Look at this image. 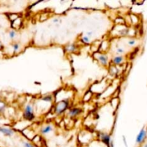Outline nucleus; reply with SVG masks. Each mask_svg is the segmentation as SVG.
Listing matches in <instances>:
<instances>
[{
    "mask_svg": "<svg viewBox=\"0 0 147 147\" xmlns=\"http://www.w3.org/2000/svg\"><path fill=\"white\" fill-rule=\"evenodd\" d=\"M81 41L83 42L84 44H89L90 43V38L87 37L86 35H84L81 38Z\"/></svg>",
    "mask_w": 147,
    "mask_h": 147,
    "instance_id": "obj_16",
    "label": "nucleus"
},
{
    "mask_svg": "<svg viewBox=\"0 0 147 147\" xmlns=\"http://www.w3.org/2000/svg\"><path fill=\"white\" fill-rule=\"evenodd\" d=\"M69 106V101L68 100H62V101H59L58 103L55 104V112L57 115H60L62 114Z\"/></svg>",
    "mask_w": 147,
    "mask_h": 147,
    "instance_id": "obj_2",
    "label": "nucleus"
},
{
    "mask_svg": "<svg viewBox=\"0 0 147 147\" xmlns=\"http://www.w3.org/2000/svg\"><path fill=\"white\" fill-rule=\"evenodd\" d=\"M146 136V130L144 128H142L140 131V132L138 133V135H137L136 138V142L138 144H141L145 139Z\"/></svg>",
    "mask_w": 147,
    "mask_h": 147,
    "instance_id": "obj_8",
    "label": "nucleus"
},
{
    "mask_svg": "<svg viewBox=\"0 0 147 147\" xmlns=\"http://www.w3.org/2000/svg\"><path fill=\"white\" fill-rule=\"evenodd\" d=\"M22 145H23V147H35V146L33 144H32V143L28 141H23Z\"/></svg>",
    "mask_w": 147,
    "mask_h": 147,
    "instance_id": "obj_15",
    "label": "nucleus"
},
{
    "mask_svg": "<svg viewBox=\"0 0 147 147\" xmlns=\"http://www.w3.org/2000/svg\"><path fill=\"white\" fill-rule=\"evenodd\" d=\"M124 52V50L122 48H118L115 50V54H117V55H121Z\"/></svg>",
    "mask_w": 147,
    "mask_h": 147,
    "instance_id": "obj_17",
    "label": "nucleus"
},
{
    "mask_svg": "<svg viewBox=\"0 0 147 147\" xmlns=\"http://www.w3.org/2000/svg\"><path fill=\"white\" fill-rule=\"evenodd\" d=\"M94 57L102 66L107 67L109 64V57L106 54L101 52H96L94 54Z\"/></svg>",
    "mask_w": 147,
    "mask_h": 147,
    "instance_id": "obj_4",
    "label": "nucleus"
},
{
    "mask_svg": "<svg viewBox=\"0 0 147 147\" xmlns=\"http://www.w3.org/2000/svg\"><path fill=\"white\" fill-rule=\"evenodd\" d=\"M12 50H13V52L15 53H17V52H19V51L21 50V45L19 43V42H15L12 45Z\"/></svg>",
    "mask_w": 147,
    "mask_h": 147,
    "instance_id": "obj_11",
    "label": "nucleus"
},
{
    "mask_svg": "<svg viewBox=\"0 0 147 147\" xmlns=\"http://www.w3.org/2000/svg\"><path fill=\"white\" fill-rule=\"evenodd\" d=\"M123 141H124V144H125L126 146V147L128 146V145H127V143H126V138L124 136H123Z\"/></svg>",
    "mask_w": 147,
    "mask_h": 147,
    "instance_id": "obj_21",
    "label": "nucleus"
},
{
    "mask_svg": "<svg viewBox=\"0 0 147 147\" xmlns=\"http://www.w3.org/2000/svg\"><path fill=\"white\" fill-rule=\"evenodd\" d=\"M23 117L28 121H32L35 118V110L32 104L28 103L24 108Z\"/></svg>",
    "mask_w": 147,
    "mask_h": 147,
    "instance_id": "obj_1",
    "label": "nucleus"
},
{
    "mask_svg": "<svg viewBox=\"0 0 147 147\" xmlns=\"http://www.w3.org/2000/svg\"><path fill=\"white\" fill-rule=\"evenodd\" d=\"M144 147H147V144H146V145L145 146H144Z\"/></svg>",
    "mask_w": 147,
    "mask_h": 147,
    "instance_id": "obj_23",
    "label": "nucleus"
},
{
    "mask_svg": "<svg viewBox=\"0 0 147 147\" xmlns=\"http://www.w3.org/2000/svg\"><path fill=\"white\" fill-rule=\"evenodd\" d=\"M0 133L5 135V136L11 137L15 134V131L10 128H7V127L0 126Z\"/></svg>",
    "mask_w": 147,
    "mask_h": 147,
    "instance_id": "obj_5",
    "label": "nucleus"
},
{
    "mask_svg": "<svg viewBox=\"0 0 147 147\" xmlns=\"http://www.w3.org/2000/svg\"><path fill=\"white\" fill-rule=\"evenodd\" d=\"M98 138L103 145L106 147H113V143L111 140V136L108 134L103 132H99L98 135Z\"/></svg>",
    "mask_w": 147,
    "mask_h": 147,
    "instance_id": "obj_3",
    "label": "nucleus"
},
{
    "mask_svg": "<svg viewBox=\"0 0 147 147\" xmlns=\"http://www.w3.org/2000/svg\"><path fill=\"white\" fill-rule=\"evenodd\" d=\"M8 36H9V39L12 40H15V38L17 36V33L16 31L15 30H10L9 31V33H8Z\"/></svg>",
    "mask_w": 147,
    "mask_h": 147,
    "instance_id": "obj_13",
    "label": "nucleus"
},
{
    "mask_svg": "<svg viewBox=\"0 0 147 147\" xmlns=\"http://www.w3.org/2000/svg\"><path fill=\"white\" fill-rule=\"evenodd\" d=\"M52 22H53V23H59L60 22V20L58 18H55V19H52Z\"/></svg>",
    "mask_w": 147,
    "mask_h": 147,
    "instance_id": "obj_19",
    "label": "nucleus"
},
{
    "mask_svg": "<svg viewBox=\"0 0 147 147\" xmlns=\"http://www.w3.org/2000/svg\"><path fill=\"white\" fill-rule=\"evenodd\" d=\"M6 107L7 105L3 101L0 99V114L1 113H3L5 112V109H6Z\"/></svg>",
    "mask_w": 147,
    "mask_h": 147,
    "instance_id": "obj_14",
    "label": "nucleus"
},
{
    "mask_svg": "<svg viewBox=\"0 0 147 147\" xmlns=\"http://www.w3.org/2000/svg\"><path fill=\"white\" fill-rule=\"evenodd\" d=\"M2 48H3V45H2V44L0 42V50L2 49Z\"/></svg>",
    "mask_w": 147,
    "mask_h": 147,
    "instance_id": "obj_22",
    "label": "nucleus"
},
{
    "mask_svg": "<svg viewBox=\"0 0 147 147\" xmlns=\"http://www.w3.org/2000/svg\"><path fill=\"white\" fill-rule=\"evenodd\" d=\"M53 99L54 98L52 95H45L40 98V100H42V101L48 103H52L53 102Z\"/></svg>",
    "mask_w": 147,
    "mask_h": 147,
    "instance_id": "obj_10",
    "label": "nucleus"
},
{
    "mask_svg": "<svg viewBox=\"0 0 147 147\" xmlns=\"http://www.w3.org/2000/svg\"><path fill=\"white\" fill-rule=\"evenodd\" d=\"M124 58L122 55H115L111 58V62L113 65L116 66V65H120L124 62Z\"/></svg>",
    "mask_w": 147,
    "mask_h": 147,
    "instance_id": "obj_7",
    "label": "nucleus"
},
{
    "mask_svg": "<svg viewBox=\"0 0 147 147\" xmlns=\"http://www.w3.org/2000/svg\"><path fill=\"white\" fill-rule=\"evenodd\" d=\"M53 131V127L51 125H47L42 127L40 130V133L42 135H46V134H50V132Z\"/></svg>",
    "mask_w": 147,
    "mask_h": 147,
    "instance_id": "obj_9",
    "label": "nucleus"
},
{
    "mask_svg": "<svg viewBox=\"0 0 147 147\" xmlns=\"http://www.w3.org/2000/svg\"><path fill=\"white\" fill-rule=\"evenodd\" d=\"M135 43H136V41L134 40H128V45H130V46H134V45H135Z\"/></svg>",
    "mask_w": 147,
    "mask_h": 147,
    "instance_id": "obj_18",
    "label": "nucleus"
},
{
    "mask_svg": "<svg viewBox=\"0 0 147 147\" xmlns=\"http://www.w3.org/2000/svg\"><path fill=\"white\" fill-rule=\"evenodd\" d=\"M81 113H82V109H81V108L75 107V108H71V109H70L69 111H68V116L70 117V118H75V117H77L78 115H79Z\"/></svg>",
    "mask_w": 147,
    "mask_h": 147,
    "instance_id": "obj_6",
    "label": "nucleus"
},
{
    "mask_svg": "<svg viewBox=\"0 0 147 147\" xmlns=\"http://www.w3.org/2000/svg\"><path fill=\"white\" fill-rule=\"evenodd\" d=\"M65 50L67 52H75L77 50V47L74 44H71V45H67Z\"/></svg>",
    "mask_w": 147,
    "mask_h": 147,
    "instance_id": "obj_12",
    "label": "nucleus"
},
{
    "mask_svg": "<svg viewBox=\"0 0 147 147\" xmlns=\"http://www.w3.org/2000/svg\"><path fill=\"white\" fill-rule=\"evenodd\" d=\"M86 36L88 37V38H91L93 36V32H88L86 33Z\"/></svg>",
    "mask_w": 147,
    "mask_h": 147,
    "instance_id": "obj_20",
    "label": "nucleus"
}]
</instances>
